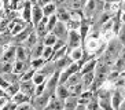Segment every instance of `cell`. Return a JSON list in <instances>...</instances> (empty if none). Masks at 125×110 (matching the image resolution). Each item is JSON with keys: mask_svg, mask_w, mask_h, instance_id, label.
<instances>
[{"mask_svg": "<svg viewBox=\"0 0 125 110\" xmlns=\"http://www.w3.org/2000/svg\"><path fill=\"white\" fill-rule=\"evenodd\" d=\"M122 51V43L120 39H114V40L110 41V44H109V47H107L106 52H104V55H103V61L107 63V65H111V63L115 61L117 58H120V54H121Z\"/></svg>", "mask_w": 125, "mask_h": 110, "instance_id": "obj_1", "label": "cell"}, {"mask_svg": "<svg viewBox=\"0 0 125 110\" xmlns=\"http://www.w3.org/2000/svg\"><path fill=\"white\" fill-rule=\"evenodd\" d=\"M21 91L26 95H34V91H36V84H34L33 80H28V81H21Z\"/></svg>", "mask_w": 125, "mask_h": 110, "instance_id": "obj_2", "label": "cell"}, {"mask_svg": "<svg viewBox=\"0 0 125 110\" xmlns=\"http://www.w3.org/2000/svg\"><path fill=\"white\" fill-rule=\"evenodd\" d=\"M43 18H44L43 7H40L39 4H33V7H32V22H33L34 25H37Z\"/></svg>", "mask_w": 125, "mask_h": 110, "instance_id": "obj_3", "label": "cell"}, {"mask_svg": "<svg viewBox=\"0 0 125 110\" xmlns=\"http://www.w3.org/2000/svg\"><path fill=\"white\" fill-rule=\"evenodd\" d=\"M54 34H55L58 39H65L66 37V28H65V25H63V22L61 21V22H56V25H55V28L51 30Z\"/></svg>", "mask_w": 125, "mask_h": 110, "instance_id": "obj_4", "label": "cell"}, {"mask_svg": "<svg viewBox=\"0 0 125 110\" xmlns=\"http://www.w3.org/2000/svg\"><path fill=\"white\" fill-rule=\"evenodd\" d=\"M23 21H26L28 23H29L30 21H32V3L30 1H26L25 4H23Z\"/></svg>", "mask_w": 125, "mask_h": 110, "instance_id": "obj_5", "label": "cell"}, {"mask_svg": "<svg viewBox=\"0 0 125 110\" xmlns=\"http://www.w3.org/2000/svg\"><path fill=\"white\" fill-rule=\"evenodd\" d=\"M69 95H70V91L67 89V87H65L63 84H59V87H56V98L65 100L66 98H69Z\"/></svg>", "mask_w": 125, "mask_h": 110, "instance_id": "obj_6", "label": "cell"}, {"mask_svg": "<svg viewBox=\"0 0 125 110\" xmlns=\"http://www.w3.org/2000/svg\"><path fill=\"white\" fill-rule=\"evenodd\" d=\"M14 56H17V48H15V47H10L7 51L3 54V56H1V61L11 62L12 59H14Z\"/></svg>", "mask_w": 125, "mask_h": 110, "instance_id": "obj_7", "label": "cell"}, {"mask_svg": "<svg viewBox=\"0 0 125 110\" xmlns=\"http://www.w3.org/2000/svg\"><path fill=\"white\" fill-rule=\"evenodd\" d=\"M78 43H80V34H78L77 32L72 30V32L69 33V45L76 48L78 45Z\"/></svg>", "mask_w": 125, "mask_h": 110, "instance_id": "obj_8", "label": "cell"}, {"mask_svg": "<svg viewBox=\"0 0 125 110\" xmlns=\"http://www.w3.org/2000/svg\"><path fill=\"white\" fill-rule=\"evenodd\" d=\"M21 91V85L18 84V83H12V84H10L7 88H6V92H7V96L10 98V96H14L17 92Z\"/></svg>", "mask_w": 125, "mask_h": 110, "instance_id": "obj_9", "label": "cell"}, {"mask_svg": "<svg viewBox=\"0 0 125 110\" xmlns=\"http://www.w3.org/2000/svg\"><path fill=\"white\" fill-rule=\"evenodd\" d=\"M12 100H14L17 105H19V103H22V102H29V95H26L22 91H19L12 96Z\"/></svg>", "mask_w": 125, "mask_h": 110, "instance_id": "obj_10", "label": "cell"}, {"mask_svg": "<svg viewBox=\"0 0 125 110\" xmlns=\"http://www.w3.org/2000/svg\"><path fill=\"white\" fill-rule=\"evenodd\" d=\"M25 70H26V67H25V61H17V62H15L14 69H12V72H14V73L22 74V73H25Z\"/></svg>", "mask_w": 125, "mask_h": 110, "instance_id": "obj_11", "label": "cell"}, {"mask_svg": "<svg viewBox=\"0 0 125 110\" xmlns=\"http://www.w3.org/2000/svg\"><path fill=\"white\" fill-rule=\"evenodd\" d=\"M43 51H44V45L43 44H36L33 47V51H32V56L33 58H40V56H43Z\"/></svg>", "mask_w": 125, "mask_h": 110, "instance_id": "obj_12", "label": "cell"}, {"mask_svg": "<svg viewBox=\"0 0 125 110\" xmlns=\"http://www.w3.org/2000/svg\"><path fill=\"white\" fill-rule=\"evenodd\" d=\"M8 72H12V63L7 62V61H3L0 63V74L8 73Z\"/></svg>", "mask_w": 125, "mask_h": 110, "instance_id": "obj_13", "label": "cell"}, {"mask_svg": "<svg viewBox=\"0 0 125 110\" xmlns=\"http://www.w3.org/2000/svg\"><path fill=\"white\" fill-rule=\"evenodd\" d=\"M55 11H56V7H55V4H54V3H48L47 6H44V7H43L44 17H50V15H52Z\"/></svg>", "mask_w": 125, "mask_h": 110, "instance_id": "obj_14", "label": "cell"}, {"mask_svg": "<svg viewBox=\"0 0 125 110\" xmlns=\"http://www.w3.org/2000/svg\"><path fill=\"white\" fill-rule=\"evenodd\" d=\"M56 22H58V17H56V14L50 15V18H48V21H47V29H48V32H51V30L55 28Z\"/></svg>", "mask_w": 125, "mask_h": 110, "instance_id": "obj_15", "label": "cell"}, {"mask_svg": "<svg viewBox=\"0 0 125 110\" xmlns=\"http://www.w3.org/2000/svg\"><path fill=\"white\" fill-rule=\"evenodd\" d=\"M25 41H26V44H28V47L29 48H33L34 45H36V43H37V33H34V32L30 33Z\"/></svg>", "mask_w": 125, "mask_h": 110, "instance_id": "obj_16", "label": "cell"}, {"mask_svg": "<svg viewBox=\"0 0 125 110\" xmlns=\"http://www.w3.org/2000/svg\"><path fill=\"white\" fill-rule=\"evenodd\" d=\"M30 30H32V26L30 28H28V29H25V30H22V32H19V36H17L15 34V41H22V40H26L28 39V36L30 34Z\"/></svg>", "mask_w": 125, "mask_h": 110, "instance_id": "obj_17", "label": "cell"}, {"mask_svg": "<svg viewBox=\"0 0 125 110\" xmlns=\"http://www.w3.org/2000/svg\"><path fill=\"white\" fill-rule=\"evenodd\" d=\"M56 17H58L59 21H62V22L63 21L66 22V21H69V19H70V15L67 14L63 8H58V10H56Z\"/></svg>", "mask_w": 125, "mask_h": 110, "instance_id": "obj_18", "label": "cell"}, {"mask_svg": "<svg viewBox=\"0 0 125 110\" xmlns=\"http://www.w3.org/2000/svg\"><path fill=\"white\" fill-rule=\"evenodd\" d=\"M45 77H47V74H44L43 72H37V73H34L33 78L32 80L34 81V84H41V83H44L45 81Z\"/></svg>", "mask_w": 125, "mask_h": 110, "instance_id": "obj_19", "label": "cell"}, {"mask_svg": "<svg viewBox=\"0 0 125 110\" xmlns=\"http://www.w3.org/2000/svg\"><path fill=\"white\" fill-rule=\"evenodd\" d=\"M55 43H56V36L52 32L44 37V45H54Z\"/></svg>", "mask_w": 125, "mask_h": 110, "instance_id": "obj_20", "label": "cell"}, {"mask_svg": "<svg viewBox=\"0 0 125 110\" xmlns=\"http://www.w3.org/2000/svg\"><path fill=\"white\" fill-rule=\"evenodd\" d=\"M52 54H54V48H52V45H44V51H43V56H44L45 61H50L52 56Z\"/></svg>", "mask_w": 125, "mask_h": 110, "instance_id": "obj_21", "label": "cell"}, {"mask_svg": "<svg viewBox=\"0 0 125 110\" xmlns=\"http://www.w3.org/2000/svg\"><path fill=\"white\" fill-rule=\"evenodd\" d=\"M78 81H80V74L74 73V74H72V76H70L69 78L66 80V85H69V87H73L74 84H77Z\"/></svg>", "mask_w": 125, "mask_h": 110, "instance_id": "obj_22", "label": "cell"}, {"mask_svg": "<svg viewBox=\"0 0 125 110\" xmlns=\"http://www.w3.org/2000/svg\"><path fill=\"white\" fill-rule=\"evenodd\" d=\"M34 73H36V69H32L30 70H28L26 73H22V77H21V81H28V80H32L33 78V76H34Z\"/></svg>", "mask_w": 125, "mask_h": 110, "instance_id": "obj_23", "label": "cell"}, {"mask_svg": "<svg viewBox=\"0 0 125 110\" xmlns=\"http://www.w3.org/2000/svg\"><path fill=\"white\" fill-rule=\"evenodd\" d=\"M17 59L18 61H25L26 59V50L23 47H17Z\"/></svg>", "mask_w": 125, "mask_h": 110, "instance_id": "obj_24", "label": "cell"}, {"mask_svg": "<svg viewBox=\"0 0 125 110\" xmlns=\"http://www.w3.org/2000/svg\"><path fill=\"white\" fill-rule=\"evenodd\" d=\"M121 102H122L121 94H120V92H115V94H114V98H113V107H114V109H118Z\"/></svg>", "mask_w": 125, "mask_h": 110, "instance_id": "obj_25", "label": "cell"}, {"mask_svg": "<svg viewBox=\"0 0 125 110\" xmlns=\"http://www.w3.org/2000/svg\"><path fill=\"white\" fill-rule=\"evenodd\" d=\"M65 107L66 109H73V107H77V99L76 98H66V103H65Z\"/></svg>", "mask_w": 125, "mask_h": 110, "instance_id": "obj_26", "label": "cell"}, {"mask_svg": "<svg viewBox=\"0 0 125 110\" xmlns=\"http://www.w3.org/2000/svg\"><path fill=\"white\" fill-rule=\"evenodd\" d=\"M43 63H44V59L34 58L33 61H32V67H33V69H39L40 66H43Z\"/></svg>", "mask_w": 125, "mask_h": 110, "instance_id": "obj_27", "label": "cell"}, {"mask_svg": "<svg viewBox=\"0 0 125 110\" xmlns=\"http://www.w3.org/2000/svg\"><path fill=\"white\" fill-rule=\"evenodd\" d=\"M85 85H88L89 83H92V74L91 73H84V78H83Z\"/></svg>", "mask_w": 125, "mask_h": 110, "instance_id": "obj_28", "label": "cell"}, {"mask_svg": "<svg viewBox=\"0 0 125 110\" xmlns=\"http://www.w3.org/2000/svg\"><path fill=\"white\" fill-rule=\"evenodd\" d=\"M95 65H96V62H95V61H92L91 63H88V65H87L84 69H83V73H89V72L92 70V67H94Z\"/></svg>", "mask_w": 125, "mask_h": 110, "instance_id": "obj_29", "label": "cell"}, {"mask_svg": "<svg viewBox=\"0 0 125 110\" xmlns=\"http://www.w3.org/2000/svg\"><path fill=\"white\" fill-rule=\"evenodd\" d=\"M94 6H95V1L91 0V1L88 3V6H87V15H88V17L92 14V11H94Z\"/></svg>", "mask_w": 125, "mask_h": 110, "instance_id": "obj_30", "label": "cell"}, {"mask_svg": "<svg viewBox=\"0 0 125 110\" xmlns=\"http://www.w3.org/2000/svg\"><path fill=\"white\" fill-rule=\"evenodd\" d=\"M80 58H81V51L76 48V50L72 52V59H80Z\"/></svg>", "mask_w": 125, "mask_h": 110, "instance_id": "obj_31", "label": "cell"}, {"mask_svg": "<svg viewBox=\"0 0 125 110\" xmlns=\"http://www.w3.org/2000/svg\"><path fill=\"white\" fill-rule=\"evenodd\" d=\"M8 100H10V99H8V96H0V109H3Z\"/></svg>", "mask_w": 125, "mask_h": 110, "instance_id": "obj_32", "label": "cell"}, {"mask_svg": "<svg viewBox=\"0 0 125 110\" xmlns=\"http://www.w3.org/2000/svg\"><path fill=\"white\" fill-rule=\"evenodd\" d=\"M120 40H121L122 44H125V26L120 30Z\"/></svg>", "mask_w": 125, "mask_h": 110, "instance_id": "obj_33", "label": "cell"}, {"mask_svg": "<svg viewBox=\"0 0 125 110\" xmlns=\"http://www.w3.org/2000/svg\"><path fill=\"white\" fill-rule=\"evenodd\" d=\"M48 3H51V0H37L36 4H39L40 7H44V6H47Z\"/></svg>", "mask_w": 125, "mask_h": 110, "instance_id": "obj_34", "label": "cell"}, {"mask_svg": "<svg viewBox=\"0 0 125 110\" xmlns=\"http://www.w3.org/2000/svg\"><path fill=\"white\" fill-rule=\"evenodd\" d=\"M87 29H88V28H87V25H83V29H81V36H83V37H85V33H87Z\"/></svg>", "mask_w": 125, "mask_h": 110, "instance_id": "obj_35", "label": "cell"}, {"mask_svg": "<svg viewBox=\"0 0 125 110\" xmlns=\"http://www.w3.org/2000/svg\"><path fill=\"white\" fill-rule=\"evenodd\" d=\"M1 55H3V47L0 45V56H1Z\"/></svg>", "mask_w": 125, "mask_h": 110, "instance_id": "obj_36", "label": "cell"}, {"mask_svg": "<svg viewBox=\"0 0 125 110\" xmlns=\"http://www.w3.org/2000/svg\"><path fill=\"white\" fill-rule=\"evenodd\" d=\"M29 1H30L32 4H36V3H37V0H29Z\"/></svg>", "mask_w": 125, "mask_h": 110, "instance_id": "obj_37", "label": "cell"}, {"mask_svg": "<svg viewBox=\"0 0 125 110\" xmlns=\"http://www.w3.org/2000/svg\"><path fill=\"white\" fill-rule=\"evenodd\" d=\"M122 8H124V10H125V1H124V3H122Z\"/></svg>", "mask_w": 125, "mask_h": 110, "instance_id": "obj_38", "label": "cell"}, {"mask_svg": "<svg viewBox=\"0 0 125 110\" xmlns=\"http://www.w3.org/2000/svg\"><path fill=\"white\" fill-rule=\"evenodd\" d=\"M1 4H3V3H1V0H0V8H1Z\"/></svg>", "mask_w": 125, "mask_h": 110, "instance_id": "obj_39", "label": "cell"}, {"mask_svg": "<svg viewBox=\"0 0 125 110\" xmlns=\"http://www.w3.org/2000/svg\"><path fill=\"white\" fill-rule=\"evenodd\" d=\"M122 19H124V22H125V14H124V17H122Z\"/></svg>", "mask_w": 125, "mask_h": 110, "instance_id": "obj_40", "label": "cell"}]
</instances>
